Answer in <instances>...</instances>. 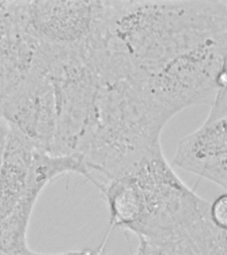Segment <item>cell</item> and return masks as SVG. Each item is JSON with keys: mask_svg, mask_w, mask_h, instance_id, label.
Masks as SVG:
<instances>
[{"mask_svg": "<svg viewBox=\"0 0 227 255\" xmlns=\"http://www.w3.org/2000/svg\"><path fill=\"white\" fill-rule=\"evenodd\" d=\"M227 24L223 0L105 1L107 47L149 77L218 35Z\"/></svg>", "mask_w": 227, "mask_h": 255, "instance_id": "6da1fadb", "label": "cell"}, {"mask_svg": "<svg viewBox=\"0 0 227 255\" xmlns=\"http://www.w3.org/2000/svg\"><path fill=\"white\" fill-rule=\"evenodd\" d=\"M127 173L132 175L138 188L139 217L130 233L139 239L167 238L209 214L210 202L181 179L163 149Z\"/></svg>", "mask_w": 227, "mask_h": 255, "instance_id": "7a4b0ae2", "label": "cell"}, {"mask_svg": "<svg viewBox=\"0 0 227 255\" xmlns=\"http://www.w3.org/2000/svg\"><path fill=\"white\" fill-rule=\"evenodd\" d=\"M227 34L181 54L149 77L157 103L175 117L187 108L208 105L227 88Z\"/></svg>", "mask_w": 227, "mask_h": 255, "instance_id": "3957f363", "label": "cell"}, {"mask_svg": "<svg viewBox=\"0 0 227 255\" xmlns=\"http://www.w3.org/2000/svg\"><path fill=\"white\" fill-rule=\"evenodd\" d=\"M227 91L221 90L202 125L183 137L173 164L227 190Z\"/></svg>", "mask_w": 227, "mask_h": 255, "instance_id": "277c9868", "label": "cell"}, {"mask_svg": "<svg viewBox=\"0 0 227 255\" xmlns=\"http://www.w3.org/2000/svg\"><path fill=\"white\" fill-rule=\"evenodd\" d=\"M0 115L37 150L49 153L56 126L52 85L43 74L31 72L0 104Z\"/></svg>", "mask_w": 227, "mask_h": 255, "instance_id": "5b68a950", "label": "cell"}, {"mask_svg": "<svg viewBox=\"0 0 227 255\" xmlns=\"http://www.w3.org/2000/svg\"><path fill=\"white\" fill-rule=\"evenodd\" d=\"M104 1H29V31L39 41L74 46L101 31Z\"/></svg>", "mask_w": 227, "mask_h": 255, "instance_id": "8992f818", "label": "cell"}, {"mask_svg": "<svg viewBox=\"0 0 227 255\" xmlns=\"http://www.w3.org/2000/svg\"><path fill=\"white\" fill-rule=\"evenodd\" d=\"M34 145L10 126L0 165V219L9 214L24 193Z\"/></svg>", "mask_w": 227, "mask_h": 255, "instance_id": "52a82bcc", "label": "cell"}, {"mask_svg": "<svg viewBox=\"0 0 227 255\" xmlns=\"http://www.w3.org/2000/svg\"><path fill=\"white\" fill-rule=\"evenodd\" d=\"M34 207L21 199L9 214L0 219V255H49L33 251L27 242Z\"/></svg>", "mask_w": 227, "mask_h": 255, "instance_id": "ba28073f", "label": "cell"}, {"mask_svg": "<svg viewBox=\"0 0 227 255\" xmlns=\"http://www.w3.org/2000/svg\"><path fill=\"white\" fill-rule=\"evenodd\" d=\"M209 216L213 224L219 228L227 230V195H219L209 207Z\"/></svg>", "mask_w": 227, "mask_h": 255, "instance_id": "9c48e42d", "label": "cell"}, {"mask_svg": "<svg viewBox=\"0 0 227 255\" xmlns=\"http://www.w3.org/2000/svg\"><path fill=\"white\" fill-rule=\"evenodd\" d=\"M105 246L100 244L96 248H86L82 250L69 251V252L57 253L55 255H107L105 253Z\"/></svg>", "mask_w": 227, "mask_h": 255, "instance_id": "30bf717a", "label": "cell"}, {"mask_svg": "<svg viewBox=\"0 0 227 255\" xmlns=\"http://www.w3.org/2000/svg\"><path fill=\"white\" fill-rule=\"evenodd\" d=\"M3 154L0 153V165H1V160H2Z\"/></svg>", "mask_w": 227, "mask_h": 255, "instance_id": "8fae6325", "label": "cell"}]
</instances>
